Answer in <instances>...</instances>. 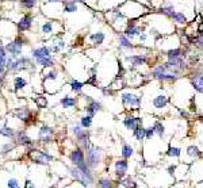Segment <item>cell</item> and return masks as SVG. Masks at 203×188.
Wrapping results in <instances>:
<instances>
[{"label": "cell", "mask_w": 203, "mask_h": 188, "mask_svg": "<svg viewBox=\"0 0 203 188\" xmlns=\"http://www.w3.org/2000/svg\"><path fill=\"white\" fill-rule=\"evenodd\" d=\"M33 23H34L33 16L30 15V14H25V15L18 20V23H16V30H18V33L29 31V30L33 27Z\"/></svg>", "instance_id": "obj_1"}, {"label": "cell", "mask_w": 203, "mask_h": 188, "mask_svg": "<svg viewBox=\"0 0 203 188\" xmlns=\"http://www.w3.org/2000/svg\"><path fill=\"white\" fill-rule=\"evenodd\" d=\"M4 47L7 50V54H10V57H12V58H18V57L22 56V47H23V45H20L18 41H15V39L10 41Z\"/></svg>", "instance_id": "obj_2"}, {"label": "cell", "mask_w": 203, "mask_h": 188, "mask_svg": "<svg viewBox=\"0 0 203 188\" xmlns=\"http://www.w3.org/2000/svg\"><path fill=\"white\" fill-rule=\"evenodd\" d=\"M99 158H100V150L96 149V148H87V162H88V166H96L99 164Z\"/></svg>", "instance_id": "obj_3"}, {"label": "cell", "mask_w": 203, "mask_h": 188, "mask_svg": "<svg viewBox=\"0 0 203 188\" xmlns=\"http://www.w3.org/2000/svg\"><path fill=\"white\" fill-rule=\"evenodd\" d=\"M164 66L167 68V70H168V72H172V73H175L176 70H181V69H184L185 62L183 61L181 57H176V58H171L167 64L164 65Z\"/></svg>", "instance_id": "obj_4"}, {"label": "cell", "mask_w": 203, "mask_h": 188, "mask_svg": "<svg viewBox=\"0 0 203 188\" xmlns=\"http://www.w3.org/2000/svg\"><path fill=\"white\" fill-rule=\"evenodd\" d=\"M70 173H72V176L77 180V182H80L81 184H83L84 187H88V186H90V183L92 182V180H91L90 177H88L84 172H81V170L77 168V166H76V168H72V169H70Z\"/></svg>", "instance_id": "obj_5"}, {"label": "cell", "mask_w": 203, "mask_h": 188, "mask_svg": "<svg viewBox=\"0 0 203 188\" xmlns=\"http://www.w3.org/2000/svg\"><path fill=\"white\" fill-rule=\"evenodd\" d=\"M31 54L34 60H38V58H43V57H52V50H50V47L42 45L38 47H34Z\"/></svg>", "instance_id": "obj_6"}, {"label": "cell", "mask_w": 203, "mask_h": 188, "mask_svg": "<svg viewBox=\"0 0 203 188\" xmlns=\"http://www.w3.org/2000/svg\"><path fill=\"white\" fill-rule=\"evenodd\" d=\"M122 102L126 106H131V107H138L141 103V99L135 96L133 94H123L122 95Z\"/></svg>", "instance_id": "obj_7"}, {"label": "cell", "mask_w": 203, "mask_h": 188, "mask_svg": "<svg viewBox=\"0 0 203 188\" xmlns=\"http://www.w3.org/2000/svg\"><path fill=\"white\" fill-rule=\"evenodd\" d=\"M146 56L144 54H137V56H127L126 57V61L130 62L133 66H140V65H144L146 62Z\"/></svg>", "instance_id": "obj_8"}, {"label": "cell", "mask_w": 203, "mask_h": 188, "mask_svg": "<svg viewBox=\"0 0 203 188\" xmlns=\"http://www.w3.org/2000/svg\"><path fill=\"white\" fill-rule=\"evenodd\" d=\"M56 22H53V20H45V22H42V25H41V33L42 34H53L56 33Z\"/></svg>", "instance_id": "obj_9"}, {"label": "cell", "mask_w": 203, "mask_h": 188, "mask_svg": "<svg viewBox=\"0 0 203 188\" xmlns=\"http://www.w3.org/2000/svg\"><path fill=\"white\" fill-rule=\"evenodd\" d=\"M53 137V130L47 126H42L39 130V139L42 142H50Z\"/></svg>", "instance_id": "obj_10"}, {"label": "cell", "mask_w": 203, "mask_h": 188, "mask_svg": "<svg viewBox=\"0 0 203 188\" xmlns=\"http://www.w3.org/2000/svg\"><path fill=\"white\" fill-rule=\"evenodd\" d=\"M140 34H141V29H140V27H138V26H135L134 23H130V25L127 26L126 31H125V35H126L129 39L134 38V37L140 35Z\"/></svg>", "instance_id": "obj_11"}, {"label": "cell", "mask_w": 203, "mask_h": 188, "mask_svg": "<svg viewBox=\"0 0 203 188\" xmlns=\"http://www.w3.org/2000/svg\"><path fill=\"white\" fill-rule=\"evenodd\" d=\"M126 169H127V162L125 160H121V161H118L115 164V175L119 177V179H122L125 176Z\"/></svg>", "instance_id": "obj_12"}, {"label": "cell", "mask_w": 203, "mask_h": 188, "mask_svg": "<svg viewBox=\"0 0 203 188\" xmlns=\"http://www.w3.org/2000/svg\"><path fill=\"white\" fill-rule=\"evenodd\" d=\"M90 39L91 42L94 43V45H102V43L104 42V39H106V34L102 33V31H98V33H94L90 35Z\"/></svg>", "instance_id": "obj_13"}, {"label": "cell", "mask_w": 203, "mask_h": 188, "mask_svg": "<svg viewBox=\"0 0 203 188\" xmlns=\"http://www.w3.org/2000/svg\"><path fill=\"white\" fill-rule=\"evenodd\" d=\"M15 115H16V118L18 119L26 122L30 117V110L27 107H19V108H16L15 110Z\"/></svg>", "instance_id": "obj_14"}, {"label": "cell", "mask_w": 203, "mask_h": 188, "mask_svg": "<svg viewBox=\"0 0 203 188\" xmlns=\"http://www.w3.org/2000/svg\"><path fill=\"white\" fill-rule=\"evenodd\" d=\"M102 108V104L99 103V102H95V100H91V103L87 106V114L88 115H91V117H94L95 114H96L98 111H99Z\"/></svg>", "instance_id": "obj_15"}, {"label": "cell", "mask_w": 203, "mask_h": 188, "mask_svg": "<svg viewBox=\"0 0 203 188\" xmlns=\"http://www.w3.org/2000/svg\"><path fill=\"white\" fill-rule=\"evenodd\" d=\"M138 123H140V119H137L134 117H126L123 119V125L126 126V129H129V130H134L137 127Z\"/></svg>", "instance_id": "obj_16"}, {"label": "cell", "mask_w": 203, "mask_h": 188, "mask_svg": "<svg viewBox=\"0 0 203 188\" xmlns=\"http://www.w3.org/2000/svg\"><path fill=\"white\" fill-rule=\"evenodd\" d=\"M35 62L42 68H50V66H53L54 65V58H53V56L52 57H43V58L35 60Z\"/></svg>", "instance_id": "obj_17"}, {"label": "cell", "mask_w": 203, "mask_h": 188, "mask_svg": "<svg viewBox=\"0 0 203 188\" xmlns=\"http://www.w3.org/2000/svg\"><path fill=\"white\" fill-rule=\"evenodd\" d=\"M62 11L64 12H76L77 11V3H74V2H64L62 3Z\"/></svg>", "instance_id": "obj_18"}, {"label": "cell", "mask_w": 203, "mask_h": 188, "mask_svg": "<svg viewBox=\"0 0 203 188\" xmlns=\"http://www.w3.org/2000/svg\"><path fill=\"white\" fill-rule=\"evenodd\" d=\"M38 154H39V156L37 157V158H34L38 164H47L49 161H52V160H53V157L49 156V154H47V153H45V152H38Z\"/></svg>", "instance_id": "obj_19"}, {"label": "cell", "mask_w": 203, "mask_h": 188, "mask_svg": "<svg viewBox=\"0 0 203 188\" xmlns=\"http://www.w3.org/2000/svg\"><path fill=\"white\" fill-rule=\"evenodd\" d=\"M16 141H18V143H20V145H30V143H31V139L26 135L25 131H19L18 134H16Z\"/></svg>", "instance_id": "obj_20"}, {"label": "cell", "mask_w": 203, "mask_h": 188, "mask_svg": "<svg viewBox=\"0 0 203 188\" xmlns=\"http://www.w3.org/2000/svg\"><path fill=\"white\" fill-rule=\"evenodd\" d=\"M119 47H122V49H133L134 45L130 42V39L126 35H119Z\"/></svg>", "instance_id": "obj_21"}, {"label": "cell", "mask_w": 203, "mask_h": 188, "mask_svg": "<svg viewBox=\"0 0 203 188\" xmlns=\"http://www.w3.org/2000/svg\"><path fill=\"white\" fill-rule=\"evenodd\" d=\"M38 2H39V0H19L20 6H22L25 10H33V8H35L37 4H38Z\"/></svg>", "instance_id": "obj_22"}, {"label": "cell", "mask_w": 203, "mask_h": 188, "mask_svg": "<svg viewBox=\"0 0 203 188\" xmlns=\"http://www.w3.org/2000/svg\"><path fill=\"white\" fill-rule=\"evenodd\" d=\"M192 85L198 92L203 94V76H196L192 78Z\"/></svg>", "instance_id": "obj_23"}, {"label": "cell", "mask_w": 203, "mask_h": 188, "mask_svg": "<svg viewBox=\"0 0 203 188\" xmlns=\"http://www.w3.org/2000/svg\"><path fill=\"white\" fill-rule=\"evenodd\" d=\"M167 102H168V99L165 98L164 95H160V96L154 98V100H153V104H154V107H156V108H162V107H165V104H167Z\"/></svg>", "instance_id": "obj_24"}, {"label": "cell", "mask_w": 203, "mask_h": 188, "mask_svg": "<svg viewBox=\"0 0 203 188\" xmlns=\"http://www.w3.org/2000/svg\"><path fill=\"white\" fill-rule=\"evenodd\" d=\"M26 85H27V81L23 77L18 76V77L14 78V87H15V90H22V88H25Z\"/></svg>", "instance_id": "obj_25"}, {"label": "cell", "mask_w": 203, "mask_h": 188, "mask_svg": "<svg viewBox=\"0 0 203 188\" xmlns=\"http://www.w3.org/2000/svg\"><path fill=\"white\" fill-rule=\"evenodd\" d=\"M61 104H62L64 108H70L76 106V99L74 98H64L61 99Z\"/></svg>", "instance_id": "obj_26"}, {"label": "cell", "mask_w": 203, "mask_h": 188, "mask_svg": "<svg viewBox=\"0 0 203 188\" xmlns=\"http://www.w3.org/2000/svg\"><path fill=\"white\" fill-rule=\"evenodd\" d=\"M0 134L7 137V138H14V130L11 127H8V126H4V127H0Z\"/></svg>", "instance_id": "obj_27"}, {"label": "cell", "mask_w": 203, "mask_h": 188, "mask_svg": "<svg viewBox=\"0 0 203 188\" xmlns=\"http://www.w3.org/2000/svg\"><path fill=\"white\" fill-rule=\"evenodd\" d=\"M134 135H135V138H137L138 141H141V139L145 137V129L142 127V126L137 125V127L134 129Z\"/></svg>", "instance_id": "obj_28"}, {"label": "cell", "mask_w": 203, "mask_h": 188, "mask_svg": "<svg viewBox=\"0 0 203 188\" xmlns=\"http://www.w3.org/2000/svg\"><path fill=\"white\" fill-rule=\"evenodd\" d=\"M172 19L175 20L176 23H180V25H183V23H185V15L183 12H175L173 16H172Z\"/></svg>", "instance_id": "obj_29"}, {"label": "cell", "mask_w": 203, "mask_h": 188, "mask_svg": "<svg viewBox=\"0 0 203 188\" xmlns=\"http://www.w3.org/2000/svg\"><path fill=\"white\" fill-rule=\"evenodd\" d=\"M161 12L164 14V15L169 16V18H172V16H173V14H175V7L172 6V4H169V6H167V7H162V8H161Z\"/></svg>", "instance_id": "obj_30"}, {"label": "cell", "mask_w": 203, "mask_h": 188, "mask_svg": "<svg viewBox=\"0 0 203 188\" xmlns=\"http://www.w3.org/2000/svg\"><path fill=\"white\" fill-rule=\"evenodd\" d=\"M80 123H81V127H86V129L90 127V126L92 125V117H91V115H86V117L81 118Z\"/></svg>", "instance_id": "obj_31"}, {"label": "cell", "mask_w": 203, "mask_h": 188, "mask_svg": "<svg viewBox=\"0 0 203 188\" xmlns=\"http://www.w3.org/2000/svg\"><path fill=\"white\" fill-rule=\"evenodd\" d=\"M131 154H133V148L129 145H123V148H122V156H123L125 158H129Z\"/></svg>", "instance_id": "obj_32"}, {"label": "cell", "mask_w": 203, "mask_h": 188, "mask_svg": "<svg viewBox=\"0 0 203 188\" xmlns=\"http://www.w3.org/2000/svg\"><path fill=\"white\" fill-rule=\"evenodd\" d=\"M153 129H154V133H157L160 137L164 135V126H162V123H160V122H156L154 126H153Z\"/></svg>", "instance_id": "obj_33"}, {"label": "cell", "mask_w": 203, "mask_h": 188, "mask_svg": "<svg viewBox=\"0 0 203 188\" xmlns=\"http://www.w3.org/2000/svg\"><path fill=\"white\" fill-rule=\"evenodd\" d=\"M70 87H72V91H74V92H81V90H83V83L73 80L70 83Z\"/></svg>", "instance_id": "obj_34"}, {"label": "cell", "mask_w": 203, "mask_h": 188, "mask_svg": "<svg viewBox=\"0 0 203 188\" xmlns=\"http://www.w3.org/2000/svg\"><path fill=\"white\" fill-rule=\"evenodd\" d=\"M6 62H7V57H0V77L4 76V72H6Z\"/></svg>", "instance_id": "obj_35"}, {"label": "cell", "mask_w": 203, "mask_h": 188, "mask_svg": "<svg viewBox=\"0 0 203 188\" xmlns=\"http://www.w3.org/2000/svg\"><path fill=\"white\" fill-rule=\"evenodd\" d=\"M180 53H181L180 49H172L167 54H168V58L171 60V58H176V57H180Z\"/></svg>", "instance_id": "obj_36"}, {"label": "cell", "mask_w": 203, "mask_h": 188, "mask_svg": "<svg viewBox=\"0 0 203 188\" xmlns=\"http://www.w3.org/2000/svg\"><path fill=\"white\" fill-rule=\"evenodd\" d=\"M168 156H175V157H179L180 156V149L179 148H169L168 152H167Z\"/></svg>", "instance_id": "obj_37"}, {"label": "cell", "mask_w": 203, "mask_h": 188, "mask_svg": "<svg viewBox=\"0 0 203 188\" xmlns=\"http://www.w3.org/2000/svg\"><path fill=\"white\" fill-rule=\"evenodd\" d=\"M122 184H123L126 188H129V187H131V188H134L135 186H134V182L131 180V177H126L125 180H122Z\"/></svg>", "instance_id": "obj_38"}, {"label": "cell", "mask_w": 203, "mask_h": 188, "mask_svg": "<svg viewBox=\"0 0 203 188\" xmlns=\"http://www.w3.org/2000/svg\"><path fill=\"white\" fill-rule=\"evenodd\" d=\"M53 42L58 46L60 50H64V49H65V46H66V43H65V41H64V39H54Z\"/></svg>", "instance_id": "obj_39"}, {"label": "cell", "mask_w": 203, "mask_h": 188, "mask_svg": "<svg viewBox=\"0 0 203 188\" xmlns=\"http://www.w3.org/2000/svg\"><path fill=\"white\" fill-rule=\"evenodd\" d=\"M100 188H113V183L111 180H100Z\"/></svg>", "instance_id": "obj_40"}, {"label": "cell", "mask_w": 203, "mask_h": 188, "mask_svg": "<svg viewBox=\"0 0 203 188\" xmlns=\"http://www.w3.org/2000/svg\"><path fill=\"white\" fill-rule=\"evenodd\" d=\"M57 78V72H54V70H50L49 73L46 74L45 77H43V80H56Z\"/></svg>", "instance_id": "obj_41"}, {"label": "cell", "mask_w": 203, "mask_h": 188, "mask_svg": "<svg viewBox=\"0 0 203 188\" xmlns=\"http://www.w3.org/2000/svg\"><path fill=\"white\" fill-rule=\"evenodd\" d=\"M188 154L189 156H199L201 153H199V149L196 148V146H189L188 148Z\"/></svg>", "instance_id": "obj_42"}, {"label": "cell", "mask_w": 203, "mask_h": 188, "mask_svg": "<svg viewBox=\"0 0 203 188\" xmlns=\"http://www.w3.org/2000/svg\"><path fill=\"white\" fill-rule=\"evenodd\" d=\"M153 134H154V129L153 127L145 129V138H146V139H150L152 137H153Z\"/></svg>", "instance_id": "obj_43"}, {"label": "cell", "mask_w": 203, "mask_h": 188, "mask_svg": "<svg viewBox=\"0 0 203 188\" xmlns=\"http://www.w3.org/2000/svg\"><path fill=\"white\" fill-rule=\"evenodd\" d=\"M37 104L39 106V108H43V107H46V104H47V100H46V98H37Z\"/></svg>", "instance_id": "obj_44"}, {"label": "cell", "mask_w": 203, "mask_h": 188, "mask_svg": "<svg viewBox=\"0 0 203 188\" xmlns=\"http://www.w3.org/2000/svg\"><path fill=\"white\" fill-rule=\"evenodd\" d=\"M8 188H19L18 180H15V179H10V182H8Z\"/></svg>", "instance_id": "obj_45"}, {"label": "cell", "mask_w": 203, "mask_h": 188, "mask_svg": "<svg viewBox=\"0 0 203 188\" xmlns=\"http://www.w3.org/2000/svg\"><path fill=\"white\" fill-rule=\"evenodd\" d=\"M0 57H8L7 56V50H6V47L3 46L2 41H0Z\"/></svg>", "instance_id": "obj_46"}, {"label": "cell", "mask_w": 203, "mask_h": 188, "mask_svg": "<svg viewBox=\"0 0 203 188\" xmlns=\"http://www.w3.org/2000/svg\"><path fill=\"white\" fill-rule=\"evenodd\" d=\"M72 130H73V133H74V134L77 135V134H79V133L81 131V127H80V126H74V127H73Z\"/></svg>", "instance_id": "obj_47"}, {"label": "cell", "mask_w": 203, "mask_h": 188, "mask_svg": "<svg viewBox=\"0 0 203 188\" xmlns=\"http://www.w3.org/2000/svg\"><path fill=\"white\" fill-rule=\"evenodd\" d=\"M10 149H12V145H11V143H8V145H4V146H3V152H7V150H10Z\"/></svg>", "instance_id": "obj_48"}, {"label": "cell", "mask_w": 203, "mask_h": 188, "mask_svg": "<svg viewBox=\"0 0 203 188\" xmlns=\"http://www.w3.org/2000/svg\"><path fill=\"white\" fill-rule=\"evenodd\" d=\"M61 0H46L47 4H58Z\"/></svg>", "instance_id": "obj_49"}, {"label": "cell", "mask_w": 203, "mask_h": 188, "mask_svg": "<svg viewBox=\"0 0 203 188\" xmlns=\"http://www.w3.org/2000/svg\"><path fill=\"white\" fill-rule=\"evenodd\" d=\"M146 34H144V33H141V35H140V41L141 42H145V41H146Z\"/></svg>", "instance_id": "obj_50"}, {"label": "cell", "mask_w": 203, "mask_h": 188, "mask_svg": "<svg viewBox=\"0 0 203 188\" xmlns=\"http://www.w3.org/2000/svg\"><path fill=\"white\" fill-rule=\"evenodd\" d=\"M26 188H34L33 183H31V182H27V183H26Z\"/></svg>", "instance_id": "obj_51"}, {"label": "cell", "mask_w": 203, "mask_h": 188, "mask_svg": "<svg viewBox=\"0 0 203 188\" xmlns=\"http://www.w3.org/2000/svg\"><path fill=\"white\" fill-rule=\"evenodd\" d=\"M199 45H201V46L203 47V37H202V38H201V39H199Z\"/></svg>", "instance_id": "obj_52"}, {"label": "cell", "mask_w": 203, "mask_h": 188, "mask_svg": "<svg viewBox=\"0 0 203 188\" xmlns=\"http://www.w3.org/2000/svg\"><path fill=\"white\" fill-rule=\"evenodd\" d=\"M76 3H81V2H84V0H74Z\"/></svg>", "instance_id": "obj_53"}]
</instances>
